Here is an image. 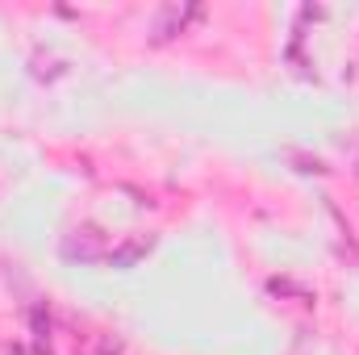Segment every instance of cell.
Wrapping results in <instances>:
<instances>
[{
    "label": "cell",
    "instance_id": "277c9868",
    "mask_svg": "<svg viewBox=\"0 0 359 355\" xmlns=\"http://www.w3.org/2000/svg\"><path fill=\"white\" fill-rule=\"evenodd\" d=\"M8 355H25V351H21V347H13V351H8Z\"/></svg>",
    "mask_w": 359,
    "mask_h": 355
},
{
    "label": "cell",
    "instance_id": "7a4b0ae2",
    "mask_svg": "<svg viewBox=\"0 0 359 355\" xmlns=\"http://www.w3.org/2000/svg\"><path fill=\"white\" fill-rule=\"evenodd\" d=\"M63 251H67L72 260H76V255H80V260H100L104 243H100V234H96V230H76V234L63 243Z\"/></svg>",
    "mask_w": 359,
    "mask_h": 355
},
{
    "label": "cell",
    "instance_id": "3957f363",
    "mask_svg": "<svg viewBox=\"0 0 359 355\" xmlns=\"http://www.w3.org/2000/svg\"><path fill=\"white\" fill-rule=\"evenodd\" d=\"M151 247H155V239H151V234H142V239H130L126 247L109 251V264H113V267H130L134 260H142V255H147Z\"/></svg>",
    "mask_w": 359,
    "mask_h": 355
},
{
    "label": "cell",
    "instance_id": "6da1fadb",
    "mask_svg": "<svg viewBox=\"0 0 359 355\" xmlns=\"http://www.w3.org/2000/svg\"><path fill=\"white\" fill-rule=\"evenodd\" d=\"M192 17H201V8H180V4L163 8L159 21H155V38L163 42V38H172V34H184V25H188Z\"/></svg>",
    "mask_w": 359,
    "mask_h": 355
}]
</instances>
